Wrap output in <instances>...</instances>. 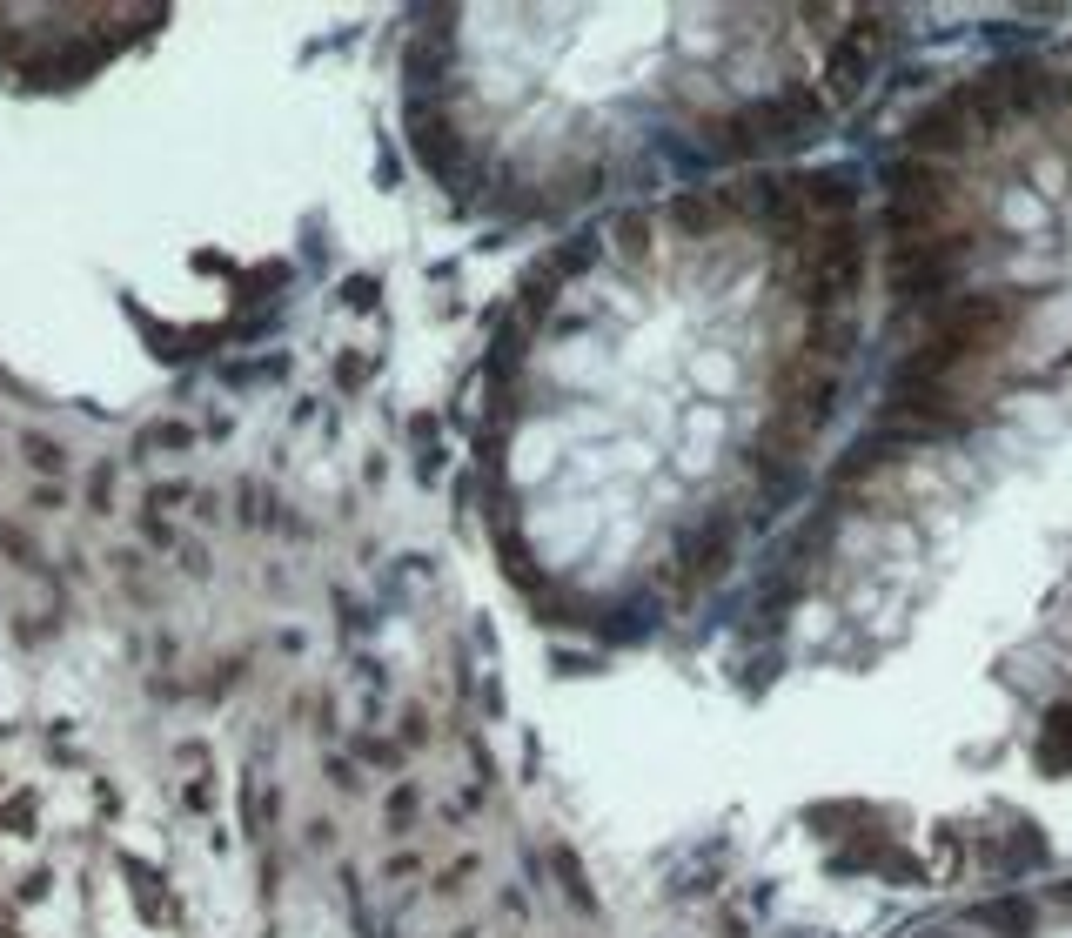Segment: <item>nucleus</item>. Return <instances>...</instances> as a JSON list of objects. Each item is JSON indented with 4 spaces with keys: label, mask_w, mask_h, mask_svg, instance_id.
Instances as JSON below:
<instances>
[{
    "label": "nucleus",
    "mask_w": 1072,
    "mask_h": 938,
    "mask_svg": "<svg viewBox=\"0 0 1072 938\" xmlns=\"http://www.w3.org/2000/svg\"><path fill=\"white\" fill-rule=\"evenodd\" d=\"M871 175L771 161L563 255L510 382L516 530L557 590L664 624L764 570L865 416Z\"/></svg>",
    "instance_id": "2"
},
{
    "label": "nucleus",
    "mask_w": 1072,
    "mask_h": 938,
    "mask_svg": "<svg viewBox=\"0 0 1072 938\" xmlns=\"http://www.w3.org/2000/svg\"><path fill=\"white\" fill-rule=\"evenodd\" d=\"M905 938H1072V871L965 898L952 912L912 925Z\"/></svg>",
    "instance_id": "3"
},
{
    "label": "nucleus",
    "mask_w": 1072,
    "mask_h": 938,
    "mask_svg": "<svg viewBox=\"0 0 1072 938\" xmlns=\"http://www.w3.org/2000/svg\"><path fill=\"white\" fill-rule=\"evenodd\" d=\"M871 175L865 416L758 570L764 650L878 670L972 637L1039 764H1072V41L938 88Z\"/></svg>",
    "instance_id": "1"
}]
</instances>
